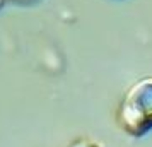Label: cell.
<instances>
[{"instance_id":"1","label":"cell","mask_w":152,"mask_h":147,"mask_svg":"<svg viewBox=\"0 0 152 147\" xmlns=\"http://www.w3.org/2000/svg\"><path fill=\"white\" fill-rule=\"evenodd\" d=\"M118 125L132 137L152 130V79L137 82L125 94L118 108Z\"/></svg>"},{"instance_id":"2","label":"cell","mask_w":152,"mask_h":147,"mask_svg":"<svg viewBox=\"0 0 152 147\" xmlns=\"http://www.w3.org/2000/svg\"><path fill=\"white\" fill-rule=\"evenodd\" d=\"M70 147H101V146L96 144V142H91V140H77Z\"/></svg>"}]
</instances>
